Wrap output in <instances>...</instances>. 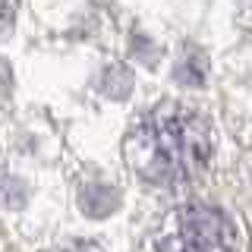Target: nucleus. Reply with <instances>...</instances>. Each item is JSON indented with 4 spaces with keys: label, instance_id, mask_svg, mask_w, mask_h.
<instances>
[{
    "label": "nucleus",
    "instance_id": "f257e3e1",
    "mask_svg": "<svg viewBox=\"0 0 252 252\" xmlns=\"http://www.w3.org/2000/svg\"><path fill=\"white\" fill-rule=\"evenodd\" d=\"M126 164L145 183L177 186L208 167L215 155V132L208 117L183 104H161L129 129L123 142Z\"/></svg>",
    "mask_w": 252,
    "mask_h": 252
},
{
    "label": "nucleus",
    "instance_id": "f03ea898",
    "mask_svg": "<svg viewBox=\"0 0 252 252\" xmlns=\"http://www.w3.org/2000/svg\"><path fill=\"white\" fill-rule=\"evenodd\" d=\"M236 227L220 208L189 205L158 240V252H233Z\"/></svg>",
    "mask_w": 252,
    "mask_h": 252
}]
</instances>
